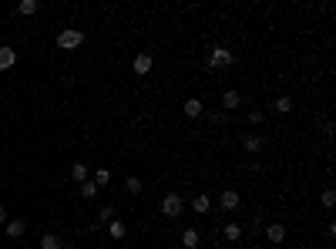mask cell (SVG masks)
Segmentation results:
<instances>
[{
    "mask_svg": "<svg viewBox=\"0 0 336 249\" xmlns=\"http://www.w3.org/2000/svg\"><path fill=\"white\" fill-rule=\"evenodd\" d=\"M235 64V51L225 48V44H212L205 54V67L208 71H222V67H232Z\"/></svg>",
    "mask_w": 336,
    "mask_h": 249,
    "instance_id": "cell-1",
    "label": "cell"
},
{
    "mask_svg": "<svg viewBox=\"0 0 336 249\" xmlns=\"http://www.w3.org/2000/svg\"><path fill=\"white\" fill-rule=\"evenodd\" d=\"M81 44H84V31H78V27H64L57 34V48L61 51H78Z\"/></svg>",
    "mask_w": 336,
    "mask_h": 249,
    "instance_id": "cell-2",
    "label": "cell"
},
{
    "mask_svg": "<svg viewBox=\"0 0 336 249\" xmlns=\"http://www.w3.org/2000/svg\"><path fill=\"white\" fill-rule=\"evenodd\" d=\"M182 209H185V202H182V195H178V192H168L165 199H161V216H165V219L182 216Z\"/></svg>",
    "mask_w": 336,
    "mask_h": 249,
    "instance_id": "cell-3",
    "label": "cell"
},
{
    "mask_svg": "<svg viewBox=\"0 0 336 249\" xmlns=\"http://www.w3.org/2000/svg\"><path fill=\"white\" fill-rule=\"evenodd\" d=\"M219 206H222V212H235V209L242 206V195L235 192V189H225L222 199H219Z\"/></svg>",
    "mask_w": 336,
    "mask_h": 249,
    "instance_id": "cell-4",
    "label": "cell"
},
{
    "mask_svg": "<svg viewBox=\"0 0 336 249\" xmlns=\"http://www.w3.org/2000/svg\"><path fill=\"white\" fill-rule=\"evenodd\" d=\"M152 67H155V57L152 54H138L135 61H131V71H135V74H148Z\"/></svg>",
    "mask_w": 336,
    "mask_h": 249,
    "instance_id": "cell-5",
    "label": "cell"
},
{
    "mask_svg": "<svg viewBox=\"0 0 336 249\" xmlns=\"http://www.w3.org/2000/svg\"><path fill=\"white\" fill-rule=\"evenodd\" d=\"M242 148H246V152H262L266 148V135H242Z\"/></svg>",
    "mask_w": 336,
    "mask_h": 249,
    "instance_id": "cell-6",
    "label": "cell"
},
{
    "mask_svg": "<svg viewBox=\"0 0 336 249\" xmlns=\"http://www.w3.org/2000/svg\"><path fill=\"white\" fill-rule=\"evenodd\" d=\"M266 239H269L272 246H279V242L286 239V225H279V222H269V225H266Z\"/></svg>",
    "mask_w": 336,
    "mask_h": 249,
    "instance_id": "cell-7",
    "label": "cell"
},
{
    "mask_svg": "<svg viewBox=\"0 0 336 249\" xmlns=\"http://www.w3.org/2000/svg\"><path fill=\"white\" fill-rule=\"evenodd\" d=\"M7 239H20V236L27 233V225H24V219H7Z\"/></svg>",
    "mask_w": 336,
    "mask_h": 249,
    "instance_id": "cell-8",
    "label": "cell"
},
{
    "mask_svg": "<svg viewBox=\"0 0 336 249\" xmlns=\"http://www.w3.org/2000/svg\"><path fill=\"white\" fill-rule=\"evenodd\" d=\"M14 64H17V51L4 44V48H0V71H10Z\"/></svg>",
    "mask_w": 336,
    "mask_h": 249,
    "instance_id": "cell-9",
    "label": "cell"
},
{
    "mask_svg": "<svg viewBox=\"0 0 336 249\" xmlns=\"http://www.w3.org/2000/svg\"><path fill=\"white\" fill-rule=\"evenodd\" d=\"M182 111H185V118H202V111H205V105H202L199 98H188L182 105Z\"/></svg>",
    "mask_w": 336,
    "mask_h": 249,
    "instance_id": "cell-10",
    "label": "cell"
},
{
    "mask_svg": "<svg viewBox=\"0 0 336 249\" xmlns=\"http://www.w3.org/2000/svg\"><path fill=\"white\" fill-rule=\"evenodd\" d=\"M239 105H242V95H239V91H232V88L222 91V108H225V111H235Z\"/></svg>",
    "mask_w": 336,
    "mask_h": 249,
    "instance_id": "cell-11",
    "label": "cell"
},
{
    "mask_svg": "<svg viewBox=\"0 0 336 249\" xmlns=\"http://www.w3.org/2000/svg\"><path fill=\"white\" fill-rule=\"evenodd\" d=\"M199 242H202L199 229H185L182 233V249H199Z\"/></svg>",
    "mask_w": 336,
    "mask_h": 249,
    "instance_id": "cell-12",
    "label": "cell"
},
{
    "mask_svg": "<svg viewBox=\"0 0 336 249\" xmlns=\"http://www.w3.org/2000/svg\"><path fill=\"white\" fill-rule=\"evenodd\" d=\"M114 219V206H101V212H98V219L91 222V229H101V225H108Z\"/></svg>",
    "mask_w": 336,
    "mask_h": 249,
    "instance_id": "cell-13",
    "label": "cell"
},
{
    "mask_svg": "<svg viewBox=\"0 0 336 249\" xmlns=\"http://www.w3.org/2000/svg\"><path fill=\"white\" fill-rule=\"evenodd\" d=\"M108 236H111V239H125V236H128V225L121 222V219H111V222H108Z\"/></svg>",
    "mask_w": 336,
    "mask_h": 249,
    "instance_id": "cell-14",
    "label": "cell"
},
{
    "mask_svg": "<svg viewBox=\"0 0 336 249\" xmlns=\"http://www.w3.org/2000/svg\"><path fill=\"white\" fill-rule=\"evenodd\" d=\"M37 10H40L37 0H20V4H17V17H34Z\"/></svg>",
    "mask_w": 336,
    "mask_h": 249,
    "instance_id": "cell-15",
    "label": "cell"
},
{
    "mask_svg": "<svg viewBox=\"0 0 336 249\" xmlns=\"http://www.w3.org/2000/svg\"><path fill=\"white\" fill-rule=\"evenodd\" d=\"M192 209H195V216H205V212L212 209V199H208L205 192H202V195H195V199H192Z\"/></svg>",
    "mask_w": 336,
    "mask_h": 249,
    "instance_id": "cell-16",
    "label": "cell"
},
{
    "mask_svg": "<svg viewBox=\"0 0 336 249\" xmlns=\"http://www.w3.org/2000/svg\"><path fill=\"white\" fill-rule=\"evenodd\" d=\"M222 236H225L229 242L242 239V225H239V222H225V225H222Z\"/></svg>",
    "mask_w": 336,
    "mask_h": 249,
    "instance_id": "cell-17",
    "label": "cell"
},
{
    "mask_svg": "<svg viewBox=\"0 0 336 249\" xmlns=\"http://www.w3.org/2000/svg\"><path fill=\"white\" fill-rule=\"evenodd\" d=\"M40 249H64V242H61V236L44 233V236H40Z\"/></svg>",
    "mask_w": 336,
    "mask_h": 249,
    "instance_id": "cell-18",
    "label": "cell"
},
{
    "mask_svg": "<svg viewBox=\"0 0 336 249\" xmlns=\"http://www.w3.org/2000/svg\"><path fill=\"white\" fill-rule=\"evenodd\" d=\"M71 178H74V182H88V165H81V162H74V165H71Z\"/></svg>",
    "mask_w": 336,
    "mask_h": 249,
    "instance_id": "cell-19",
    "label": "cell"
},
{
    "mask_svg": "<svg viewBox=\"0 0 336 249\" xmlns=\"http://www.w3.org/2000/svg\"><path fill=\"white\" fill-rule=\"evenodd\" d=\"M91 182H94V185H98V189H104V185L111 182V169H98V172H94V175H91Z\"/></svg>",
    "mask_w": 336,
    "mask_h": 249,
    "instance_id": "cell-20",
    "label": "cell"
},
{
    "mask_svg": "<svg viewBox=\"0 0 336 249\" xmlns=\"http://www.w3.org/2000/svg\"><path fill=\"white\" fill-rule=\"evenodd\" d=\"M78 192H81V199H94V195H98V185L88 178V182H81V185H78Z\"/></svg>",
    "mask_w": 336,
    "mask_h": 249,
    "instance_id": "cell-21",
    "label": "cell"
},
{
    "mask_svg": "<svg viewBox=\"0 0 336 249\" xmlns=\"http://www.w3.org/2000/svg\"><path fill=\"white\" fill-rule=\"evenodd\" d=\"M272 108H276V111H279V115H289V111H293V98H289V95L276 98V105H272Z\"/></svg>",
    "mask_w": 336,
    "mask_h": 249,
    "instance_id": "cell-22",
    "label": "cell"
},
{
    "mask_svg": "<svg viewBox=\"0 0 336 249\" xmlns=\"http://www.w3.org/2000/svg\"><path fill=\"white\" fill-rule=\"evenodd\" d=\"M125 189H128L131 195H138V192H141V178H138V175H128V182H125Z\"/></svg>",
    "mask_w": 336,
    "mask_h": 249,
    "instance_id": "cell-23",
    "label": "cell"
},
{
    "mask_svg": "<svg viewBox=\"0 0 336 249\" xmlns=\"http://www.w3.org/2000/svg\"><path fill=\"white\" fill-rule=\"evenodd\" d=\"M262 121H266L262 111H249V125H262Z\"/></svg>",
    "mask_w": 336,
    "mask_h": 249,
    "instance_id": "cell-24",
    "label": "cell"
},
{
    "mask_svg": "<svg viewBox=\"0 0 336 249\" xmlns=\"http://www.w3.org/2000/svg\"><path fill=\"white\" fill-rule=\"evenodd\" d=\"M333 202H336V192H333V189H326V192H323V206H326V209H329Z\"/></svg>",
    "mask_w": 336,
    "mask_h": 249,
    "instance_id": "cell-25",
    "label": "cell"
},
{
    "mask_svg": "<svg viewBox=\"0 0 336 249\" xmlns=\"http://www.w3.org/2000/svg\"><path fill=\"white\" fill-rule=\"evenodd\" d=\"M212 125H225V111H215V115H212Z\"/></svg>",
    "mask_w": 336,
    "mask_h": 249,
    "instance_id": "cell-26",
    "label": "cell"
},
{
    "mask_svg": "<svg viewBox=\"0 0 336 249\" xmlns=\"http://www.w3.org/2000/svg\"><path fill=\"white\" fill-rule=\"evenodd\" d=\"M7 219H10V216H7V209L0 206V225H7Z\"/></svg>",
    "mask_w": 336,
    "mask_h": 249,
    "instance_id": "cell-27",
    "label": "cell"
},
{
    "mask_svg": "<svg viewBox=\"0 0 336 249\" xmlns=\"http://www.w3.org/2000/svg\"><path fill=\"white\" fill-rule=\"evenodd\" d=\"M0 192H4V189H0Z\"/></svg>",
    "mask_w": 336,
    "mask_h": 249,
    "instance_id": "cell-28",
    "label": "cell"
}]
</instances>
